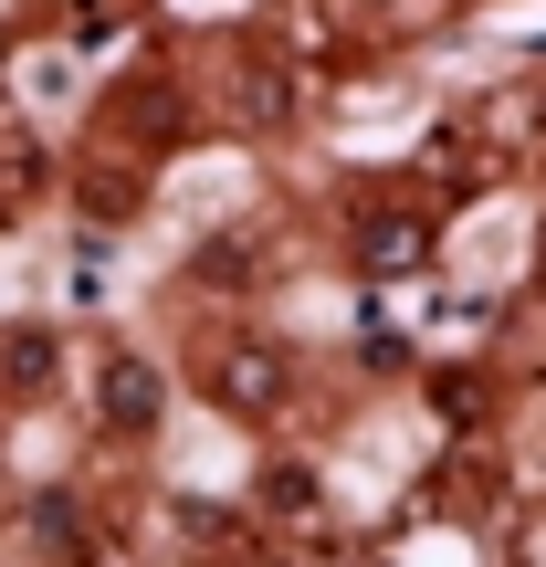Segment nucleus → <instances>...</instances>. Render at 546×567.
I'll use <instances>...</instances> for the list:
<instances>
[{"label": "nucleus", "mask_w": 546, "mask_h": 567, "mask_svg": "<svg viewBox=\"0 0 546 567\" xmlns=\"http://www.w3.org/2000/svg\"><path fill=\"white\" fill-rule=\"evenodd\" d=\"M200 389L222 410H243V421H274V410H284V347H264V337H210L200 347Z\"/></svg>", "instance_id": "f257e3e1"}, {"label": "nucleus", "mask_w": 546, "mask_h": 567, "mask_svg": "<svg viewBox=\"0 0 546 567\" xmlns=\"http://www.w3.org/2000/svg\"><path fill=\"white\" fill-rule=\"evenodd\" d=\"M105 431H158V410H168V379L147 358H105Z\"/></svg>", "instance_id": "f03ea898"}, {"label": "nucleus", "mask_w": 546, "mask_h": 567, "mask_svg": "<svg viewBox=\"0 0 546 567\" xmlns=\"http://www.w3.org/2000/svg\"><path fill=\"white\" fill-rule=\"evenodd\" d=\"M126 21V0H74V42H105Z\"/></svg>", "instance_id": "20e7f679"}, {"label": "nucleus", "mask_w": 546, "mask_h": 567, "mask_svg": "<svg viewBox=\"0 0 546 567\" xmlns=\"http://www.w3.org/2000/svg\"><path fill=\"white\" fill-rule=\"evenodd\" d=\"M421 252H431V231H421V221H368L358 264H368V274H421Z\"/></svg>", "instance_id": "7ed1b4c3"}]
</instances>
